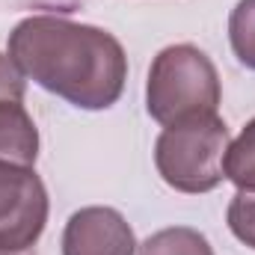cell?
<instances>
[{"label": "cell", "instance_id": "cell-1", "mask_svg": "<svg viewBox=\"0 0 255 255\" xmlns=\"http://www.w3.org/2000/svg\"><path fill=\"white\" fill-rule=\"evenodd\" d=\"M9 57L21 74L80 110H107L128 80L122 42L92 24L30 15L9 33Z\"/></svg>", "mask_w": 255, "mask_h": 255}, {"label": "cell", "instance_id": "cell-2", "mask_svg": "<svg viewBox=\"0 0 255 255\" xmlns=\"http://www.w3.org/2000/svg\"><path fill=\"white\" fill-rule=\"evenodd\" d=\"M220 95L223 89L217 65L196 45H169L151 60L145 80V110L163 128L187 116L217 113Z\"/></svg>", "mask_w": 255, "mask_h": 255}, {"label": "cell", "instance_id": "cell-3", "mask_svg": "<svg viewBox=\"0 0 255 255\" xmlns=\"http://www.w3.org/2000/svg\"><path fill=\"white\" fill-rule=\"evenodd\" d=\"M229 128L217 113H199L160 130L154 142V166L178 193H208L223 184V157Z\"/></svg>", "mask_w": 255, "mask_h": 255}, {"label": "cell", "instance_id": "cell-4", "mask_svg": "<svg viewBox=\"0 0 255 255\" xmlns=\"http://www.w3.org/2000/svg\"><path fill=\"white\" fill-rule=\"evenodd\" d=\"M48 223V190L33 166L0 160V247L33 250Z\"/></svg>", "mask_w": 255, "mask_h": 255}, {"label": "cell", "instance_id": "cell-5", "mask_svg": "<svg viewBox=\"0 0 255 255\" xmlns=\"http://www.w3.org/2000/svg\"><path fill=\"white\" fill-rule=\"evenodd\" d=\"M63 255H136V238L119 211L92 205L68 217Z\"/></svg>", "mask_w": 255, "mask_h": 255}, {"label": "cell", "instance_id": "cell-6", "mask_svg": "<svg viewBox=\"0 0 255 255\" xmlns=\"http://www.w3.org/2000/svg\"><path fill=\"white\" fill-rule=\"evenodd\" d=\"M39 157V130L24 101H0V160L33 166Z\"/></svg>", "mask_w": 255, "mask_h": 255}, {"label": "cell", "instance_id": "cell-7", "mask_svg": "<svg viewBox=\"0 0 255 255\" xmlns=\"http://www.w3.org/2000/svg\"><path fill=\"white\" fill-rule=\"evenodd\" d=\"M136 255H214V247L202 232L187 226H172L145 238L136 247Z\"/></svg>", "mask_w": 255, "mask_h": 255}, {"label": "cell", "instance_id": "cell-8", "mask_svg": "<svg viewBox=\"0 0 255 255\" xmlns=\"http://www.w3.org/2000/svg\"><path fill=\"white\" fill-rule=\"evenodd\" d=\"M223 175L244 193H255V119L241 130L238 139H229L223 157Z\"/></svg>", "mask_w": 255, "mask_h": 255}, {"label": "cell", "instance_id": "cell-9", "mask_svg": "<svg viewBox=\"0 0 255 255\" xmlns=\"http://www.w3.org/2000/svg\"><path fill=\"white\" fill-rule=\"evenodd\" d=\"M229 42L241 65L255 71V0H241L229 18Z\"/></svg>", "mask_w": 255, "mask_h": 255}, {"label": "cell", "instance_id": "cell-10", "mask_svg": "<svg viewBox=\"0 0 255 255\" xmlns=\"http://www.w3.org/2000/svg\"><path fill=\"white\" fill-rule=\"evenodd\" d=\"M226 223L241 244L255 250V193H235V199L229 202V211H226Z\"/></svg>", "mask_w": 255, "mask_h": 255}, {"label": "cell", "instance_id": "cell-11", "mask_svg": "<svg viewBox=\"0 0 255 255\" xmlns=\"http://www.w3.org/2000/svg\"><path fill=\"white\" fill-rule=\"evenodd\" d=\"M27 77L12 63L9 54H0V101H24Z\"/></svg>", "mask_w": 255, "mask_h": 255}, {"label": "cell", "instance_id": "cell-12", "mask_svg": "<svg viewBox=\"0 0 255 255\" xmlns=\"http://www.w3.org/2000/svg\"><path fill=\"white\" fill-rule=\"evenodd\" d=\"M0 255H33V250H3L0 247Z\"/></svg>", "mask_w": 255, "mask_h": 255}]
</instances>
